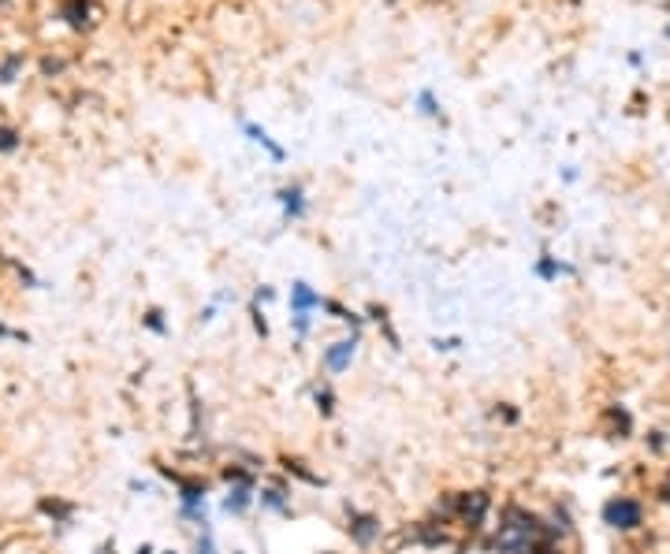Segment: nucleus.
<instances>
[{
  "mask_svg": "<svg viewBox=\"0 0 670 554\" xmlns=\"http://www.w3.org/2000/svg\"><path fill=\"white\" fill-rule=\"evenodd\" d=\"M317 309H324V298H320L309 283H302V279L291 283V312H309V317H313Z\"/></svg>",
  "mask_w": 670,
  "mask_h": 554,
  "instance_id": "obj_6",
  "label": "nucleus"
},
{
  "mask_svg": "<svg viewBox=\"0 0 670 554\" xmlns=\"http://www.w3.org/2000/svg\"><path fill=\"white\" fill-rule=\"evenodd\" d=\"M287 324H291V331H295L298 339H306L309 331H313V317H309V312H291Z\"/></svg>",
  "mask_w": 670,
  "mask_h": 554,
  "instance_id": "obj_9",
  "label": "nucleus"
},
{
  "mask_svg": "<svg viewBox=\"0 0 670 554\" xmlns=\"http://www.w3.org/2000/svg\"><path fill=\"white\" fill-rule=\"evenodd\" d=\"M346 532H350V540H354L357 551H373L376 543H380V535H384V524H380V517H376V513L350 510V524H346Z\"/></svg>",
  "mask_w": 670,
  "mask_h": 554,
  "instance_id": "obj_3",
  "label": "nucleus"
},
{
  "mask_svg": "<svg viewBox=\"0 0 670 554\" xmlns=\"http://www.w3.org/2000/svg\"><path fill=\"white\" fill-rule=\"evenodd\" d=\"M667 450H670V436H667Z\"/></svg>",
  "mask_w": 670,
  "mask_h": 554,
  "instance_id": "obj_16",
  "label": "nucleus"
},
{
  "mask_svg": "<svg viewBox=\"0 0 670 554\" xmlns=\"http://www.w3.org/2000/svg\"><path fill=\"white\" fill-rule=\"evenodd\" d=\"M645 447L651 450V454H663V450H667V436L659 428H651V432H645Z\"/></svg>",
  "mask_w": 670,
  "mask_h": 554,
  "instance_id": "obj_10",
  "label": "nucleus"
},
{
  "mask_svg": "<svg viewBox=\"0 0 670 554\" xmlns=\"http://www.w3.org/2000/svg\"><path fill=\"white\" fill-rule=\"evenodd\" d=\"M194 554H220L216 547V532H213V521L198 524V540H194Z\"/></svg>",
  "mask_w": 670,
  "mask_h": 554,
  "instance_id": "obj_8",
  "label": "nucleus"
},
{
  "mask_svg": "<svg viewBox=\"0 0 670 554\" xmlns=\"http://www.w3.org/2000/svg\"><path fill=\"white\" fill-rule=\"evenodd\" d=\"M250 317H253V331H257V335H261V339H269V324H264V312H261V306H253V309H250Z\"/></svg>",
  "mask_w": 670,
  "mask_h": 554,
  "instance_id": "obj_13",
  "label": "nucleus"
},
{
  "mask_svg": "<svg viewBox=\"0 0 670 554\" xmlns=\"http://www.w3.org/2000/svg\"><path fill=\"white\" fill-rule=\"evenodd\" d=\"M257 506L261 513H280V517H291V491L287 487H257Z\"/></svg>",
  "mask_w": 670,
  "mask_h": 554,
  "instance_id": "obj_5",
  "label": "nucleus"
},
{
  "mask_svg": "<svg viewBox=\"0 0 670 554\" xmlns=\"http://www.w3.org/2000/svg\"><path fill=\"white\" fill-rule=\"evenodd\" d=\"M600 521L607 524L611 532H622V535L640 532V529H645V521H648V506H645V498H637V495L614 491V495L603 498Z\"/></svg>",
  "mask_w": 670,
  "mask_h": 554,
  "instance_id": "obj_1",
  "label": "nucleus"
},
{
  "mask_svg": "<svg viewBox=\"0 0 670 554\" xmlns=\"http://www.w3.org/2000/svg\"><path fill=\"white\" fill-rule=\"evenodd\" d=\"M357 346H362V331H350L346 339L328 343L324 350H320V368H324L328 376L350 372V365H354V357H357Z\"/></svg>",
  "mask_w": 670,
  "mask_h": 554,
  "instance_id": "obj_2",
  "label": "nucleus"
},
{
  "mask_svg": "<svg viewBox=\"0 0 670 554\" xmlns=\"http://www.w3.org/2000/svg\"><path fill=\"white\" fill-rule=\"evenodd\" d=\"M536 272L544 275V279H555V275H570V268H566V264H555V261H544V264L536 268Z\"/></svg>",
  "mask_w": 670,
  "mask_h": 554,
  "instance_id": "obj_11",
  "label": "nucleus"
},
{
  "mask_svg": "<svg viewBox=\"0 0 670 554\" xmlns=\"http://www.w3.org/2000/svg\"><path fill=\"white\" fill-rule=\"evenodd\" d=\"M313 409L320 413V417H332V413H335V391H332V383H317L313 387Z\"/></svg>",
  "mask_w": 670,
  "mask_h": 554,
  "instance_id": "obj_7",
  "label": "nucleus"
},
{
  "mask_svg": "<svg viewBox=\"0 0 670 554\" xmlns=\"http://www.w3.org/2000/svg\"><path fill=\"white\" fill-rule=\"evenodd\" d=\"M261 554H264V551H261Z\"/></svg>",
  "mask_w": 670,
  "mask_h": 554,
  "instance_id": "obj_19",
  "label": "nucleus"
},
{
  "mask_svg": "<svg viewBox=\"0 0 670 554\" xmlns=\"http://www.w3.org/2000/svg\"><path fill=\"white\" fill-rule=\"evenodd\" d=\"M465 343L462 339H432V350L436 354H454V350H462Z\"/></svg>",
  "mask_w": 670,
  "mask_h": 554,
  "instance_id": "obj_12",
  "label": "nucleus"
},
{
  "mask_svg": "<svg viewBox=\"0 0 670 554\" xmlns=\"http://www.w3.org/2000/svg\"><path fill=\"white\" fill-rule=\"evenodd\" d=\"M257 506V484H227L220 498V513L224 517H246Z\"/></svg>",
  "mask_w": 670,
  "mask_h": 554,
  "instance_id": "obj_4",
  "label": "nucleus"
},
{
  "mask_svg": "<svg viewBox=\"0 0 670 554\" xmlns=\"http://www.w3.org/2000/svg\"><path fill=\"white\" fill-rule=\"evenodd\" d=\"M164 554H176V551H164Z\"/></svg>",
  "mask_w": 670,
  "mask_h": 554,
  "instance_id": "obj_17",
  "label": "nucleus"
},
{
  "mask_svg": "<svg viewBox=\"0 0 670 554\" xmlns=\"http://www.w3.org/2000/svg\"><path fill=\"white\" fill-rule=\"evenodd\" d=\"M231 554H242V551H231Z\"/></svg>",
  "mask_w": 670,
  "mask_h": 554,
  "instance_id": "obj_18",
  "label": "nucleus"
},
{
  "mask_svg": "<svg viewBox=\"0 0 670 554\" xmlns=\"http://www.w3.org/2000/svg\"><path fill=\"white\" fill-rule=\"evenodd\" d=\"M145 324H149L153 331H157V335H168V328H164V320H160V312H149V317H145Z\"/></svg>",
  "mask_w": 670,
  "mask_h": 554,
  "instance_id": "obj_14",
  "label": "nucleus"
},
{
  "mask_svg": "<svg viewBox=\"0 0 670 554\" xmlns=\"http://www.w3.org/2000/svg\"><path fill=\"white\" fill-rule=\"evenodd\" d=\"M134 554H153V543H142V547L134 551Z\"/></svg>",
  "mask_w": 670,
  "mask_h": 554,
  "instance_id": "obj_15",
  "label": "nucleus"
}]
</instances>
